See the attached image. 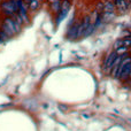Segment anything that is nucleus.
Masks as SVG:
<instances>
[{"mask_svg":"<svg viewBox=\"0 0 131 131\" xmlns=\"http://www.w3.org/2000/svg\"><path fill=\"white\" fill-rule=\"evenodd\" d=\"M116 58H117V54H116L115 51H112V52L108 53L107 57L105 58L104 62H102V70H104L106 74H111L112 68H113V64H114V61H115Z\"/></svg>","mask_w":131,"mask_h":131,"instance_id":"1","label":"nucleus"},{"mask_svg":"<svg viewBox=\"0 0 131 131\" xmlns=\"http://www.w3.org/2000/svg\"><path fill=\"white\" fill-rule=\"evenodd\" d=\"M0 10L5 16H13L15 13H17V9L14 7V5L10 2V0H6L0 4Z\"/></svg>","mask_w":131,"mask_h":131,"instance_id":"2","label":"nucleus"},{"mask_svg":"<svg viewBox=\"0 0 131 131\" xmlns=\"http://www.w3.org/2000/svg\"><path fill=\"white\" fill-rule=\"evenodd\" d=\"M113 1L116 6V9H117L121 14H123L127 10H129V8L131 6V2L129 0H113Z\"/></svg>","mask_w":131,"mask_h":131,"instance_id":"3","label":"nucleus"},{"mask_svg":"<svg viewBox=\"0 0 131 131\" xmlns=\"http://www.w3.org/2000/svg\"><path fill=\"white\" fill-rule=\"evenodd\" d=\"M116 6L113 0H106L104 1V12L105 13H115Z\"/></svg>","mask_w":131,"mask_h":131,"instance_id":"4","label":"nucleus"},{"mask_svg":"<svg viewBox=\"0 0 131 131\" xmlns=\"http://www.w3.org/2000/svg\"><path fill=\"white\" fill-rule=\"evenodd\" d=\"M61 2H62V0H55V1L51 2V9H52V12H54L55 14H59V12L61 10Z\"/></svg>","mask_w":131,"mask_h":131,"instance_id":"5","label":"nucleus"},{"mask_svg":"<svg viewBox=\"0 0 131 131\" xmlns=\"http://www.w3.org/2000/svg\"><path fill=\"white\" fill-rule=\"evenodd\" d=\"M40 2L41 1H39V0H34V1H31L30 4H28L29 5V10H32V12L37 10V9L40 7Z\"/></svg>","mask_w":131,"mask_h":131,"instance_id":"6","label":"nucleus"},{"mask_svg":"<svg viewBox=\"0 0 131 131\" xmlns=\"http://www.w3.org/2000/svg\"><path fill=\"white\" fill-rule=\"evenodd\" d=\"M97 29V27H95L93 23H91L90 25H89L88 28H86V30L84 31V34H83V37H86V36H90L91 34H93V31Z\"/></svg>","mask_w":131,"mask_h":131,"instance_id":"7","label":"nucleus"},{"mask_svg":"<svg viewBox=\"0 0 131 131\" xmlns=\"http://www.w3.org/2000/svg\"><path fill=\"white\" fill-rule=\"evenodd\" d=\"M115 52H116V54L117 55H123V54H125V53H129V47H127V46H121L120 48H117V50H115Z\"/></svg>","mask_w":131,"mask_h":131,"instance_id":"8","label":"nucleus"},{"mask_svg":"<svg viewBox=\"0 0 131 131\" xmlns=\"http://www.w3.org/2000/svg\"><path fill=\"white\" fill-rule=\"evenodd\" d=\"M121 46H123V38L121 39H117V40L114 43V51L117 50V48H120Z\"/></svg>","mask_w":131,"mask_h":131,"instance_id":"9","label":"nucleus"},{"mask_svg":"<svg viewBox=\"0 0 131 131\" xmlns=\"http://www.w3.org/2000/svg\"><path fill=\"white\" fill-rule=\"evenodd\" d=\"M95 10L99 12V13H104V2L102 1H99L95 6Z\"/></svg>","mask_w":131,"mask_h":131,"instance_id":"10","label":"nucleus"},{"mask_svg":"<svg viewBox=\"0 0 131 131\" xmlns=\"http://www.w3.org/2000/svg\"><path fill=\"white\" fill-rule=\"evenodd\" d=\"M123 45L130 48L131 47V38H129V37H125V38H123Z\"/></svg>","mask_w":131,"mask_h":131,"instance_id":"11","label":"nucleus"},{"mask_svg":"<svg viewBox=\"0 0 131 131\" xmlns=\"http://www.w3.org/2000/svg\"><path fill=\"white\" fill-rule=\"evenodd\" d=\"M129 53H130V54H131V47L129 48Z\"/></svg>","mask_w":131,"mask_h":131,"instance_id":"12","label":"nucleus"},{"mask_svg":"<svg viewBox=\"0 0 131 131\" xmlns=\"http://www.w3.org/2000/svg\"><path fill=\"white\" fill-rule=\"evenodd\" d=\"M129 1H130V2H131V0H129Z\"/></svg>","mask_w":131,"mask_h":131,"instance_id":"13","label":"nucleus"}]
</instances>
